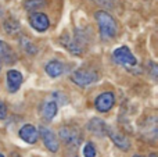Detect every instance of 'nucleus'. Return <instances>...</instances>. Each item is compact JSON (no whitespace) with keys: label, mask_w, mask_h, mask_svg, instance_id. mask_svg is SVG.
Masks as SVG:
<instances>
[{"label":"nucleus","mask_w":158,"mask_h":157,"mask_svg":"<svg viewBox=\"0 0 158 157\" xmlns=\"http://www.w3.org/2000/svg\"><path fill=\"white\" fill-rule=\"evenodd\" d=\"M11 157H21L18 155V153H13V155H11Z\"/></svg>","instance_id":"23"},{"label":"nucleus","mask_w":158,"mask_h":157,"mask_svg":"<svg viewBox=\"0 0 158 157\" xmlns=\"http://www.w3.org/2000/svg\"><path fill=\"white\" fill-rule=\"evenodd\" d=\"M64 71H65V66L58 60H52L50 63H47V66H46L47 75H50L52 78L60 77V75L64 74Z\"/></svg>","instance_id":"15"},{"label":"nucleus","mask_w":158,"mask_h":157,"mask_svg":"<svg viewBox=\"0 0 158 157\" xmlns=\"http://www.w3.org/2000/svg\"><path fill=\"white\" fill-rule=\"evenodd\" d=\"M22 83V75L19 71L17 70H10L7 71V88H8V92L14 93L19 89Z\"/></svg>","instance_id":"12"},{"label":"nucleus","mask_w":158,"mask_h":157,"mask_svg":"<svg viewBox=\"0 0 158 157\" xmlns=\"http://www.w3.org/2000/svg\"><path fill=\"white\" fill-rule=\"evenodd\" d=\"M89 36L83 29H75L74 36H61L60 43L72 54H82L87 47Z\"/></svg>","instance_id":"1"},{"label":"nucleus","mask_w":158,"mask_h":157,"mask_svg":"<svg viewBox=\"0 0 158 157\" xmlns=\"http://www.w3.org/2000/svg\"><path fill=\"white\" fill-rule=\"evenodd\" d=\"M3 28L7 33L13 35V33H17L19 31V22L17 19H7V21L3 24Z\"/></svg>","instance_id":"18"},{"label":"nucleus","mask_w":158,"mask_h":157,"mask_svg":"<svg viewBox=\"0 0 158 157\" xmlns=\"http://www.w3.org/2000/svg\"><path fill=\"white\" fill-rule=\"evenodd\" d=\"M112 60L114 63L119 64L122 67H126V68H131V67H135L137 64V60L133 54H132L131 49L126 46H121L112 53Z\"/></svg>","instance_id":"4"},{"label":"nucleus","mask_w":158,"mask_h":157,"mask_svg":"<svg viewBox=\"0 0 158 157\" xmlns=\"http://www.w3.org/2000/svg\"><path fill=\"white\" fill-rule=\"evenodd\" d=\"M0 157H4V156H3V155H2V153H0Z\"/></svg>","instance_id":"26"},{"label":"nucleus","mask_w":158,"mask_h":157,"mask_svg":"<svg viewBox=\"0 0 158 157\" xmlns=\"http://www.w3.org/2000/svg\"><path fill=\"white\" fill-rule=\"evenodd\" d=\"M71 81L78 86H87L98 81V74L89 68H79L72 72Z\"/></svg>","instance_id":"3"},{"label":"nucleus","mask_w":158,"mask_h":157,"mask_svg":"<svg viewBox=\"0 0 158 157\" xmlns=\"http://www.w3.org/2000/svg\"><path fill=\"white\" fill-rule=\"evenodd\" d=\"M46 6V0H25L24 2V8L27 11H32L36 13L39 8Z\"/></svg>","instance_id":"16"},{"label":"nucleus","mask_w":158,"mask_h":157,"mask_svg":"<svg viewBox=\"0 0 158 157\" xmlns=\"http://www.w3.org/2000/svg\"><path fill=\"white\" fill-rule=\"evenodd\" d=\"M2 61L4 64H13L17 61V56L10 45L0 40V63Z\"/></svg>","instance_id":"13"},{"label":"nucleus","mask_w":158,"mask_h":157,"mask_svg":"<svg viewBox=\"0 0 158 157\" xmlns=\"http://www.w3.org/2000/svg\"><path fill=\"white\" fill-rule=\"evenodd\" d=\"M133 157H142V156H139V155H136V156H133Z\"/></svg>","instance_id":"25"},{"label":"nucleus","mask_w":158,"mask_h":157,"mask_svg":"<svg viewBox=\"0 0 158 157\" xmlns=\"http://www.w3.org/2000/svg\"><path fill=\"white\" fill-rule=\"evenodd\" d=\"M0 70H2V63H0Z\"/></svg>","instance_id":"27"},{"label":"nucleus","mask_w":158,"mask_h":157,"mask_svg":"<svg viewBox=\"0 0 158 157\" xmlns=\"http://www.w3.org/2000/svg\"><path fill=\"white\" fill-rule=\"evenodd\" d=\"M60 138L64 141V143L68 147L77 149L82 143V135L81 132L74 127H63L60 129Z\"/></svg>","instance_id":"5"},{"label":"nucleus","mask_w":158,"mask_h":157,"mask_svg":"<svg viewBox=\"0 0 158 157\" xmlns=\"http://www.w3.org/2000/svg\"><path fill=\"white\" fill-rule=\"evenodd\" d=\"M83 156L85 157H96V147L92 142L85 145L83 147Z\"/></svg>","instance_id":"19"},{"label":"nucleus","mask_w":158,"mask_h":157,"mask_svg":"<svg viewBox=\"0 0 158 157\" xmlns=\"http://www.w3.org/2000/svg\"><path fill=\"white\" fill-rule=\"evenodd\" d=\"M57 108H58L57 104H56L53 100H46V102H43L40 106V114L46 121H50V120H53L56 117Z\"/></svg>","instance_id":"14"},{"label":"nucleus","mask_w":158,"mask_h":157,"mask_svg":"<svg viewBox=\"0 0 158 157\" xmlns=\"http://www.w3.org/2000/svg\"><path fill=\"white\" fill-rule=\"evenodd\" d=\"M38 132L40 134L42 139H43L44 146H46L47 149H49L50 152H53V153L57 152L58 150V141H57V138H56L54 132H53L50 128H47V127H40Z\"/></svg>","instance_id":"7"},{"label":"nucleus","mask_w":158,"mask_h":157,"mask_svg":"<svg viewBox=\"0 0 158 157\" xmlns=\"http://www.w3.org/2000/svg\"><path fill=\"white\" fill-rule=\"evenodd\" d=\"M150 157H157V155L156 153H153V155H150Z\"/></svg>","instance_id":"24"},{"label":"nucleus","mask_w":158,"mask_h":157,"mask_svg":"<svg viewBox=\"0 0 158 157\" xmlns=\"http://www.w3.org/2000/svg\"><path fill=\"white\" fill-rule=\"evenodd\" d=\"M108 128L110 127L106 124V121L100 118H92L87 122V129L96 136H106L108 134Z\"/></svg>","instance_id":"9"},{"label":"nucleus","mask_w":158,"mask_h":157,"mask_svg":"<svg viewBox=\"0 0 158 157\" xmlns=\"http://www.w3.org/2000/svg\"><path fill=\"white\" fill-rule=\"evenodd\" d=\"M94 18L98 24L101 39H111L117 35V22L112 18L111 14H108L104 10H100L94 14Z\"/></svg>","instance_id":"2"},{"label":"nucleus","mask_w":158,"mask_h":157,"mask_svg":"<svg viewBox=\"0 0 158 157\" xmlns=\"http://www.w3.org/2000/svg\"><path fill=\"white\" fill-rule=\"evenodd\" d=\"M19 45H21L22 49H24L27 53H29V54H35V53H38V47H36L28 38H25V36H22V38L19 39Z\"/></svg>","instance_id":"17"},{"label":"nucleus","mask_w":158,"mask_h":157,"mask_svg":"<svg viewBox=\"0 0 158 157\" xmlns=\"http://www.w3.org/2000/svg\"><path fill=\"white\" fill-rule=\"evenodd\" d=\"M92 2H94L97 6H100V7H104V8H112L115 6V3H117V0H92Z\"/></svg>","instance_id":"20"},{"label":"nucleus","mask_w":158,"mask_h":157,"mask_svg":"<svg viewBox=\"0 0 158 157\" xmlns=\"http://www.w3.org/2000/svg\"><path fill=\"white\" fill-rule=\"evenodd\" d=\"M107 135L111 138V141L114 142L115 146L119 147L121 150H129V149H131V142H129V139L126 138L125 135H122L121 132L108 128V134H107Z\"/></svg>","instance_id":"11"},{"label":"nucleus","mask_w":158,"mask_h":157,"mask_svg":"<svg viewBox=\"0 0 158 157\" xmlns=\"http://www.w3.org/2000/svg\"><path fill=\"white\" fill-rule=\"evenodd\" d=\"M29 24L33 29H36L38 32H44V31L49 29L50 27V21L47 18L46 14L43 13H32L29 15Z\"/></svg>","instance_id":"8"},{"label":"nucleus","mask_w":158,"mask_h":157,"mask_svg":"<svg viewBox=\"0 0 158 157\" xmlns=\"http://www.w3.org/2000/svg\"><path fill=\"white\" fill-rule=\"evenodd\" d=\"M19 138L22 139V141H25L27 143H36L38 142V138H39V132L38 129H36L33 125L31 124H25L24 127L19 129Z\"/></svg>","instance_id":"10"},{"label":"nucleus","mask_w":158,"mask_h":157,"mask_svg":"<svg viewBox=\"0 0 158 157\" xmlns=\"http://www.w3.org/2000/svg\"><path fill=\"white\" fill-rule=\"evenodd\" d=\"M148 66H150V72H151V75H153V78H154V79H156V78H157V70H158L157 64L151 61V63L148 64Z\"/></svg>","instance_id":"22"},{"label":"nucleus","mask_w":158,"mask_h":157,"mask_svg":"<svg viewBox=\"0 0 158 157\" xmlns=\"http://www.w3.org/2000/svg\"><path fill=\"white\" fill-rule=\"evenodd\" d=\"M7 117V106L4 102L0 100V120H4Z\"/></svg>","instance_id":"21"},{"label":"nucleus","mask_w":158,"mask_h":157,"mask_svg":"<svg viewBox=\"0 0 158 157\" xmlns=\"http://www.w3.org/2000/svg\"><path fill=\"white\" fill-rule=\"evenodd\" d=\"M115 103V96L112 92H104V93L98 95L94 100V107L97 108L100 113H107L112 108Z\"/></svg>","instance_id":"6"}]
</instances>
